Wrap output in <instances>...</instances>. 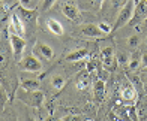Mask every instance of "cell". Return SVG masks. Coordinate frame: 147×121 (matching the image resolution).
Listing matches in <instances>:
<instances>
[{"instance_id": "cell-1", "label": "cell", "mask_w": 147, "mask_h": 121, "mask_svg": "<svg viewBox=\"0 0 147 121\" xmlns=\"http://www.w3.org/2000/svg\"><path fill=\"white\" fill-rule=\"evenodd\" d=\"M134 12H135V0H128V3H126L119 12V15L116 18V23L113 25V31H116L119 29H122L123 25L129 24L131 19L134 18Z\"/></svg>"}, {"instance_id": "cell-2", "label": "cell", "mask_w": 147, "mask_h": 121, "mask_svg": "<svg viewBox=\"0 0 147 121\" xmlns=\"http://www.w3.org/2000/svg\"><path fill=\"white\" fill-rule=\"evenodd\" d=\"M20 69H23L24 72H41L42 70V63L41 60L36 57V54H29V55H24L21 60L18 62Z\"/></svg>"}, {"instance_id": "cell-3", "label": "cell", "mask_w": 147, "mask_h": 121, "mask_svg": "<svg viewBox=\"0 0 147 121\" xmlns=\"http://www.w3.org/2000/svg\"><path fill=\"white\" fill-rule=\"evenodd\" d=\"M20 99H21L24 103H27L33 108H41L45 102V94L41 90H35V91L23 90V94L20 96Z\"/></svg>"}, {"instance_id": "cell-4", "label": "cell", "mask_w": 147, "mask_h": 121, "mask_svg": "<svg viewBox=\"0 0 147 121\" xmlns=\"http://www.w3.org/2000/svg\"><path fill=\"white\" fill-rule=\"evenodd\" d=\"M101 64L107 72H113L117 67V58L113 46H105L101 49Z\"/></svg>"}, {"instance_id": "cell-5", "label": "cell", "mask_w": 147, "mask_h": 121, "mask_svg": "<svg viewBox=\"0 0 147 121\" xmlns=\"http://www.w3.org/2000/svg\"><path fill=\"white\" fill-rule=\"evenodd\" d=\"M9 43H11V48H12V54H14L15 60H21L23 58V52L26 48V40L23 36H18L15 33H9Z\"/></svg>"}, {"instance_id": "cell-6", "label": "cell", "mask_w": 147, "mask_h": 121, "mask_svg": "<svg viewBox=\"0 0 147 121\" xmlns=\"http://www.w3.org/2000/svg\"><path fill=\"white\" fill-rule=\"evenodd\" d=\"M120 97H122L123 102H135L138 99V91L131 81L125 79V82L120 87Z\"/></svg>"}, {"instance_id": "cell-7", "label": "cell", "mask_w": 147, "mask_h": 121, "mask_svg": "<svg viewBox=\"0 0 147 121\" xmlns=\"http://www.w3.org/2000/svg\"><path fill=\"white\" fill-rule=\"evenodd\" d=\"M80 35L84 36V37H93V39H101V37H105L107 35L99 29L98 24H83L80 25Z\"/></svg>"}, {"instance_id": "cell-8", "label": "cell", "mask_w": 147, "mask_h": 121, "mask_svg": "<svg viewBox=\"0 0 147 121\" xmlns=\"http://www.w3.org/2000/svg\"><path fill=\"white\" fill-rule=\"evenodd\" d=\"M9 31L15 33L18 36H23L26 35V27H24V21L23 18L18 15V12L11 13V19H9Z\"/></svg>"}, {"instance_id": "cell-9", "label": "cell", "mask_w": 147, "mask_h": 121, "mask_svg": "<svg viewBox=\"0 0 147 121\" xmlns=\"http://www.w3.org/2000/svg\"><path fill=\"white\" fill-rule=\"evenodd\" d=\"M33 54H36V55L42 57L45 60H53V57H54V49L45 42H38L35 45V48H33Z\"/></svg>"}, {"instance_id": "cell-10", "label": "cell", "mask_w": 147, "mask_h": 121, "mask_svg": "<svg viewBox=\"0 0 147 121\" xmlns=\"http://www.w3.org/2000/svg\"><path fill=\"white\" fill-rule=\"evenodd\" d=\"M62 12H63V15L66 18L71 19V21H80V18H81V15H80V9L71 2L62 5Z\"/></svg>"}, {"instance_id": "cell-11", "label": "cell", "mask_w": 147, "mask_h": 121, "mask_svg": "<svg viewBox=\"0 0 147 121\" xmlns=\"http://www.w3.org/2000/svg\"><path fill=\"white\" fill-rule=\"evenodd\" d=\"M147 17V0H135V12H134V18L131 19L129 24H134L135 21Z\"/></svg>"}, {"instance_id": "cell-12", "label": "cell", "mask_w": 147, "mask_h": 121, "mask_svg": "<svg viewBox=\"0 0 147 121\" xmlns=\"http://www.w3.org/2000/svg\"><path fill=\"white\" fill-rule=\"evenodd\" d=\"M105 81L98 78L95 79V82H93V96H95V100L96 102H102L104 97H105Z\"/></svg>"}, {"instance_id": "cell-13", "label": "cell", "mask_w": 147, "mask_h": 121, "mask_svg": "<svg viewBox=\"0 0 147 121\" xmlns=\"http://www.w3.org/2000/svg\"><path fill=\"white\" fill-rule=\"evenodd\" d=\"M86 57H89V49L87 48H78L75 51L69 52L68 55L65 57V60L69 62V63H75V62H81V60H84Z\"/></svg>"}, {"instance_id": "cell-14", "label": "cell", "mask_w": 147, "mask_h": 121, "mask_svg": "<svg viewBox=\"0 0 147 121\" xmlns=\"http://www.w3.org/2000/svg\"><path fill=\"white\" fill-rule=\"evenodd\" d=\"M20 87H21V90H26V91H35V90H39L41 84L35 78H23L21 82H20Z\"/></svg>"}, {"instance_id": "cell-15", "label": "cell", "mask_w": 147, "mask_h": 121, "mask_svg": "<svg viewBox=\"0 0 147 121\" xmlns=\"http://www.w3.org/2000/svg\"><path fill=\"white\" fill-rule=\"evenodd\" d=\"M47 29H48L53 35H56V36H62L65 33L63 25L60 24L57 19H54V18H48V19H47Z\"/></svg>"}, {"instance_id": "cell-16", "label": "cell", "mask_w": 147, "mask_h": 121, "mask_svg": "<svg viewBox=\"0 0 147 121\" xmlns=\"http://www.w3.org/2000/svg\"><path fill=\"white\" fill-rule=\"evenodd\" d=\"M90 85V72H81L77 78V88L78 90H86Z\"/></svg>"}, {"instance_id": "cell-17", "label": "cell", "mask_w": 147, "mask_h": 121, "mask_svg": "<svg viewBox=\"0 0 147 121\" xmlns=\"http://www.w3.org/2000/svg\"><path fill=\"white\" fill-rule=\"evenodd\" d=\"M17 12H18V15L23 18V21H26V23L32 21V19L35 18V15H36L35 9H27V8H24V6H21V5L17 8Z\"/></svg>"}, {"instance_id": "cell-18", "label": "cell", "mask_w": 147, "mask_h": 121, "mask_svg": "<svg viewBox=\"0 0 147 121\" xmlns=\"http://www.w3.org/2000/svg\"><path fill=\"white\" fill-rule=\"evenodd\" d=\"M51 85H53V88H54V90L60 91L66 85V79L62 75H54L51 78Z\"/></svg>"}, {"instance_id": "cell-19", "label": "cell", "mask_w": 147, "mask_h": 121, "mask_svg": "<svg viewBox=\"0 0 147 121\" xmlns=\"http://www.w3.org/2000/svg\"><path fill=\"white\" fill-rule=\"evenodd\" d=\"M138 66H141V55H140V52H134L129 58L128 67H129V70H135Z\"/></svg>"}, {"instance_id": "cell-20", "label": "cell", "mask_w": 147, "mask_h": 121, "mask_svg": "<svg viewBox=\"0 0 147 121\" xmlns=\"http://www.w3.org/2000/svg\"><path fill=\"white\" fill-rule=\"evenodd\" d=\"M9 9L6 8V6L2 3L0 5V25H5L6 24V21L8 19H11V17H9V12H8Z\"/></svg>"}, {"instance_id": "cell-21", "label": "cell", "mask_w": 147, "mask_h": 121, "mask_svg": "<svg viewBox=\"0 0 147 121\" xmlns=\"http://www.w3.org/2000/svg\"><path fill=\"white\" fill-rule=\"evenodd\" d=\"M116 58H117V64L119 66H128V63H129V55H128V54H126V52H117L116 54Z\"/></svg>"}, {"instance_id": "cell-22", "label": "cell", "mask_w": 147, "mask_h": 121, "mask_svg": "<svg viewBox=\"0 0 147 121\" xmlns=\"http://www.w3.org/2000/svg\"><path fill=\"white\" fill-rule=\"evenodd\" d=\"M8 62H9V57H8V52H6L5 48L0 46V69L8 66Z\"/></svg>"}, {"instance_id": "cell-23", "label": "cell", "mask_w": 147, "mask_h": 121, "mask_svg": "<svg viewBox=\"0 0 147 121\" xmlns=\"http://www.w3.org/2000/svg\"><path fill=\"white\" fill-rule=\"evenodd\" d=\"M110 3L114 9H122L123 6L128 3V0H110Z\"/></svg>"}, {"instance_id": "cell-24", "label": "cell", "mask_w": 147, "mask_h": 121, "mask_svg": "<svg viewBox=\"0 0 147 121\" xmlns=\"http://www.w3.org/2000/svg\"><path fill=\"white\" fill-rule=\"evenodd\" d=\"M128 45L132 46V48L138 46V45H140V36H138V35H132V36L128 39Z\"/></svg>"}, {"instance_id": "cell-25", "label": "cell", "mask_w": 147, "mask_h": 121, "mask_svg": "<svg viewBox=\"0 0 147 121\" xmlns=\"http://www.w3.org/2000/svg\"><path fill=\"white\" fill-rule=\"evenodd\" d=\"M18 3L27 9H35V0H18Z\"/></svg>"}, {"instance_id": "cell-26", "label": "cell", "mask_w": 147, "mask_h": 121, "mask_svg": "<svg viewBox=\"0 0 147 121\" xmlns=\"http://www.w3.org/2000/svg\"><path fill=\"white\" fill-rule=\"evenodd\" d=\"M98 25H99V29H101V30L105 33V35H108V33H111V31H113V25L107 24V23H99Z\"/></svg>"}, {"instance_id": "cell-27", "label": "cell", "mask_w": 147, "mask_h": 121, "mask_svg": "<svg viewBox=\"0 0 147 121\" xmlns=\"http://www.w3.org/2000/svg\"><path fill=\"white\" fill-rule=\"evenodd\" d=\"M57 2V0H42V11H48L53 8V5H54Z\"/></svg>"}, {"instance_id": "cell-28", "label": "cell", "mask_w": 147, "mask_h": 121, "mask_svg": "<svg viewBox=\"0 0 147 121\" xmlns=\"http://www.w3.org/2000/svg\"><path fill=\"white\" fill-rule=\"evenodd\" d=\"M17 2H18V0H2V3H3V5H5L8 9L14 8V6L17 5Z\"/></svg>"}, {"instance_id": "cell-29", "label": "cell", "mask_w": 147, "mask_h": 121, "mask_svg": "<svg viewBox=\"0 0 147 121\" xmlns=\"http://www.w3.org/2000/svg\"><path fill=\"white\" fill-rule=\"evenodd\" d=\"M96 66H98V62H96V60H90V62L87 63V70L92 73L93 70L96 69Z\"/></svg>"}, {"instance_id": "cell-30", "label": "cell", "mask_w": 147, "mask_h": 121, "mask_svg": "<svg viewBox=\"0 0 147 121\" xmlns=\"http://www.w3.org/2000/svg\"><path fill=\"white\" fill-rule=\"evenodd\" d=\"M147 66V52L141 54V67H146Z\"/></svg>"}, {"instance_id": "cell-31", "label": "cell", "mask_w": 147, "mask_h": 121, "mask_svg": "<svg viewBox=\"0 0 147 121\" xmlns=\"http://www.w3.org/2000/svg\"><path fill=\"white\" fill-rule=\"evenodd\" d=\"M90 2H92V5H95V6H101L104 0H90Z\"/></svg>"}, {"instance_id": "cell-32", "label": "cell", "mask_w": 147, "mask_h": 121, "mask_svg": "<svg viewBox=\"0 0 147 121\" xmlns=\"http://www.w3.org/2000/svg\"><path fill=\"white\" fill-rule=\"evenodd\" d=\"M143 90L147 93V78H146V81H143Z\"/></svg>"}, {"instance_id": "cell-33", "label": "cell", "mask_w": 147, "mask_h": 121, "mask_svg": "<svg viewBox=\"0 0 147 121\" xmlns=\"http://www.w3.org/2000/svg\"><path fill=\"white\" fill-rule=\"evenodd\" d=\"M141 72H143V75L147 78V66H146V67H143V70H141Z\"/></svg>"}, {"instance_id": "cell-34", "label": "cell", "mask_w": 147, "mask_h": 121, "mask_svg": "<svg viewBox=\"0 0 147 121\" xmlns=\"http://www.w3.org/2000/svg\"><path fill=\"white\" fill-rule=\"evenodd\" d=\"M144 24H146V25H147V17H146V18H144Z\"/></svg>"}, {"instance_id": "cell-35", "label": "cell", "mask_w": 147, "mask_h": 121, "mask_svg": "<svg viewBox=\"0 0 147 121\" xmlns=\"http://www.w3.org/2000/svg\"><path fill=\"white\" fill-rule=\"evenodd\" d=\"M146 43H147V39H146Z\"/></svg>"}, {"instance_id": "cell-36", "label": "cell", "mask_w": 147, "mask_h": 121, "mask_svg": "<svg viewBox=\"0 0 147 121\" xmlns=\"http://www.w3.org/2000/svg\"><path fill=\"white\" fill-rule=\"evenodd\" d=\"M0 2H2V0H0Z\"/></svg>"}]
</instances>
